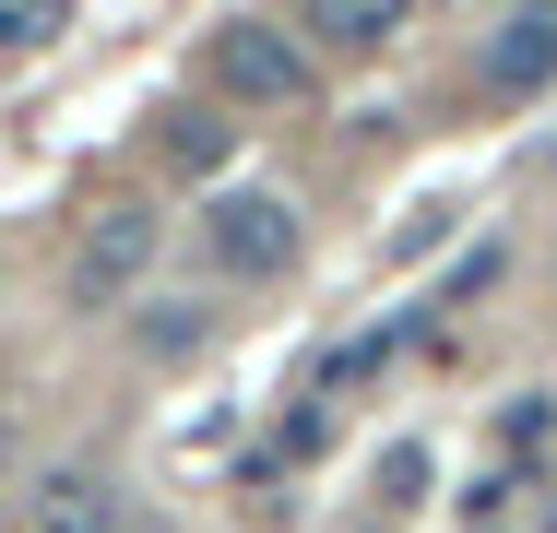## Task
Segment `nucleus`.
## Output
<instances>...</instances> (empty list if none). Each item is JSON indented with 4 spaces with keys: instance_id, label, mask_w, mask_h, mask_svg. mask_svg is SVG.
<instances>
[{
    "instance_id": "2",
    "label": "nucleus",
    "mask_w": 557,
    "mask_h": 533,
    "mask_svg": "<svg viewBox=\"0 0 557 533\" xmlns=\"http://www.w3.org/2000/svg\"><path fill=\"white\" fill-rule=\"evenodd\" d=\"M214 84H225L237 107H309L321 60H309L297 24H225V36H214Z\"/></svg>"
},
{
    "instance_id": "6",
    "label": "nucleus",
    "mask_w": 557,
    "mask_h": 533,
    "mask_svg": "<svg viewBox=\"0 0 557 533\" xmlns=\"http://www.w3.org/2000/svg\"><path fill=\"white\" fill-rule=\"evenodd\" d=\"M486 84H498V96H522V84H557V24H546V12H510V24H498V48H486Z\"/></svg>"
},
{
    "instance_id": "3",
    "label": "nucleus",
    "mask_w": 557,
    "mask_h": 533,
    "mask_svg": "<svg viewBox=\"0 0 557 533\" xmlns=\"http://www.w3.org/2000/svg\"><path fill=\"white\" fill-rule=\"evenodd\" d=\"M143 273H154V202H108L72 237V309H119Z\"/></svg>"
},
{
    "instance_id": "1",
    "label": "nucleus",
    "mask_w": 557,
    "mask_h": 533,
    "mask_svg": "<svg viewBox=\"0 0 557 533\" xmlns=\"http://www.w3.org/2000/svg\"><path fill=\"white\" fill-rule=\"evenodd\" d=\"M202 249H214V273H237V285H285L297 273V213L273 202V190H214L202 202Z\"/></svg>"
},
{
    "instance_id": "10",
    "label": "nucleus",
    "mask_w": 557,
    "mask_h": 533,
    "mask_svg": "<svg viewBox=\"0 0 557 533\" xmlns=\"http://www.w3.org/2000/svg\"><path fill=\"white\" fill-rule=\"evenodd\" d=\"M380 356H392V332H368V344H344V356L321 368V380H333V392H356V380H380Z\"/></svg>"
},
{
    "instance_id": "7",
    "label": "nucleus",
    "mask_w": 557,
    "mask_h": 533,
    "mask_svg": "<svg viewBox=\"0 0 557 533\" xmlns=\"http://www.w3.org/2000/svg\"><path fill=\"white\" fill-rule=\"evenodd\" d=\"M166 154H178L190 178H214V166H225V131L202 119V107H166Z\"/></svg>"
},
{
    "instance_id": "4",
    "label": "nucleus",
    "mask_w": 557,
    "mask_h": 533,
    "mask_svg": "<svg viewBox=\"0 0 557 533\" xmlns=\"http://www.w3.org/2000/svg\"><path fill=\"white\" fill-rule=\"evenodd\" d=\"M285 24H297L309 48H344V60H368V48H392V36L416 24V0H285Z\"/></svg>"
},
{
    "instance_id": "5",
    "label": "nucleus",
    "mask_w": 557,
    "mask_h": 533,
    "mask_svg": "<svg viewBox=\"0 0 557 533\" xmlns=\"http://www.w3.org/2000/svg\"><path fill=\"white\" fill-rule=\"evenodd\" d=\"M24 533H119L108 474H48V486L24 498Z\"/></svg>"
},
{
    "instance_id": "8",
    "label": "nucleus",
    "mask_w": 557,
    "mask_h": 533,
    "mask_svg": "<svg viewBox=\"0 0 557 533\" xmlns=\"http://www.w3.org/2000/svg\"><path fill=\"white\" fill-rule=\"evenodd\" d=\"M48 36H60V0H0V60H24Z\"/></svg>"
},
{
    "instance_id": "9",
    "label": "nucleus",
    "mask_w": 557,
    "mask_h": 533,
    "mask_svg": "<svg viewBox=\"0 0 557 533\" xmlns=\"http://www.w3.org/2000/svg\"><path fill=\"white\" fill-rule=\"evenodd\" d=\"M202 344V309H166V320H143V356H190Z\"/></svg>"
},
{
    "instance_id": "11",
    "label": "nucleus",
    "mask_w": 557,
    "mask_h": 533,
    "mask_svg": "<svg viewBox=\"0 0 557 533\" xmlns=\"http://www.w3.org/2000/svg\"><path fill=\"white\" fill-rule=\"evenodd\" d=\"M510 12H546V24H557V0H510Z\"/></svg>"
}]
</instances>
